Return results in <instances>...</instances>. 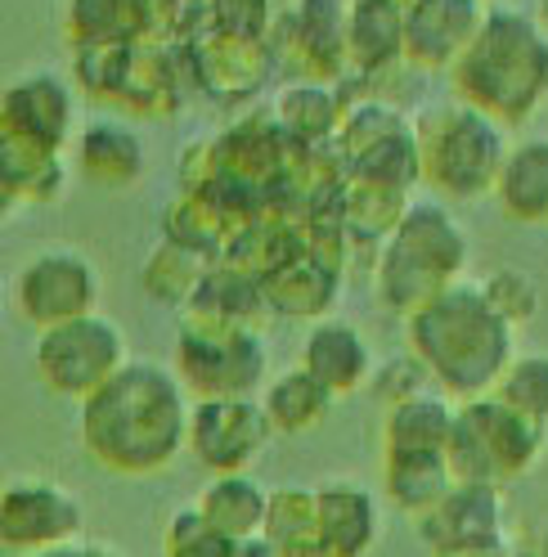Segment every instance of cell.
<instances>
[{"mask_svg":"<svg viewBox=\"0 0 548 557\" xmlns=\"http://www.w3.org/2000/svg\"><path fill=\"white\" fill-rule=\"evenodd\" d=\"M270 504H274V495L265 491V485H257L248 472H234V476H212L208 485H202V495H198L194 508L208 517L221 535L248 544V540L265 535Z\"/></svg>","mask_w":548,"mask_h":557,"instance_id":"24","label":"cell"},{"mask_svg":"<svg viewBox=\"0 0 548 557\" xmlns=\"http://www.w3.org/2000/svg\"><path fill=\"white\" fill-rule=\"evenodd\" d=\"M454 418H459V405H454L450 392H440V387H427L419 396L391 405L387 423H383L387 459H396V455H445L450 432H454Z\"/></svg>","mask_w":548,"mask_h":557,"instance_id":"18","label":"cell"},{"mask_svg":"<svg viewBox=\"0 0 548 557\" xmlns=\"http://www.w3.org/2000/svg\"><path fill=\"white\" fill-rule=\"evenodd\" d=\"M512 333L518 329L490 306L486 288L459 278L419 315H409V351L427 364L440 392H450L454 400H476L490 396L512 364Z\"/></svg>","mask_w":548,"mask_h":557,"instance_id":"2","label":"cell"},{"mask_svg":"<svg viewBox=\"0 0 548 557\" xmlns=\"http://www.w3.org/2000/svg\"><path fill=\"white\" fill-rule=\"evenodd\" d=\"M423 181L445 198H482L495 194L499 171L508 162L503 126L472 109V103H445L419 122Z\"/></svg>","mask_w":548,"mask_h":557,"instance_id":"5","label":"cell"},{"mask_svg":"<svg viewBox=\"0 0 548 557\" xmlns=\"http://www.w3.org/2000/svg\"><path fill=\"white\" fill-rule=\"evenodd\" d=\"M274 122L284 126V135L292 139V145L315 149V145H324V139H337L347 113H341V99L328 82H292V86L279 90Z\"/></svg>","mask_w":548,"mask_h":557,"instance_id":"28","label":"cell"},{"mask_svg":"<svg viewBox=\"0 0 548 557\" xmlns=\"http://www.w3.org/2000/svg\"><path fill=\"white\" fill-rule=\"evenodd\" d=\"M383 485H387V499L400 512L427 517L459 481H454L450 459H445V455H396V459H387Z\"/></svg>","mask_w":548,"mask_h":557,"instance_id":"30","label":"cell"},{"mask_svg":"<svg viewBox=\"0 0 548 557\" xmlns=\"http://www.w3.org/2000/svg\"><path fill=\"white\" fill-rule=\"evenodd\" d=\"M284 32L297 46V59L306 73L333 77L347 54V0H292L284 14Z\"/></svg>","mask_w":548,"mask_h":557,"instance_id":"17","label":"cell"},{"mask_svg":"<svg viewBox=\"0 0 548 557\" xmlns=\"http://www.w3.org/2000/svg\"><path fill=\"white\" fill-rule=\"evenodd\" d=\"M86 531V508L59 481H10L0 491V544L14 553H50L77 544Z\"/></svg>","mask_w":548,"mask_h":557,"instance_id":"12","label":"cell"},{"mask_svg":"<svg viewBox=\"0 0 548 557\" xmlns=\"http://www.w3.org/2000/svg\"><path fill=\"white\" fill-rule=\"evenodd\" d=\"M450 73L463 103L490 113L499 126H518L548 99V27L539 14L490 5L482 37Z\"/></svg>","mask_w":548,"mask_h":557,"instance_id":"3","label":"cell"},{"mask_svg":"<svg viewBox=\"0 0 548 557\" xmlns=\"http://www.w3.org/2000/svg\"><path fill=\"white\" fill-rule=\"evenodd\" d=\"M265 337L257 329H229L212 320L185 315L176 337V373L194 392V400L208 396H257L265 382Z\"/></svg>","mask_w":548,"mask_h":557,"instance_id":"8","label":"cell"},{"mask_svg":"<svg viewBox=\"0 0 548 557\" xmlns=\"http://www.w3.org/2000/svg\"><path fill=\"white\" fill-rule=\"evenodd\" d=\"M208 27V0H145V32L153 46H194Z\"/></svg>","mask_w":548,"mask_h":557,"instance_id":"33","label":"cell"},{"mask_svg":"<svg viewBox=\"0 0 548 557\" xmlns=\"http://www.w3.org/2000/svg\"><path fill=\"white\" fill-rule=\"evenodd\" d=\"M490 18V0H409L404 59L419 67H454Z\"/></svg>","mask_w":548,"mask_h":557,"instance_id":"15","label":"cell"},{"mask_svg":"<svg viewBox=\"0 0 548 557\" xmlns=\"http://www.w3.org/2000/svg\"><path fill=\"white\" fill-rule=\"evenodd\" d=\"M212 32L234 41H265L274 23V0H208Z\"/></svg>","mask_w":548,"mask_h":557,"instance_id":"36","label":"cell"},{"mask_svg":"<svg viewBox=\"0 0 548 557\" xmlns=\"http://www.w3.org/2000/svg\"><path fill=\"white\" fill-rule=\"evenodd\" d=\"M166 557H244V544L221 535L198 508H180L166 521Z\"/></svg>","mask_w":548,"mask_h":557,"instance_id":"34","label":"cell"},{"mask_svg":"<svg viewBox=\"0 0 548 557\" xmlns=\"http://www.w3.org/2000/svg\"><path fill=\"white\" fill-rule=\"evenodd\" d=\"M315 512L324 557H364L378 540V504L360 485H324L315 491Z\"/></svg>","mask_w":548,"mask_h":557,"instance_id":"19","label":"cell"},{"mask_svg":"<svg viewBox=\"0 0 548 557\" xmlns=\"http://www.w3.org/2000/svg\"><path fill=\"white\" fill-rule=\"evenodd\" d=\"M341 158H347L351 176L387 189H409L423 181V153H419V126L404 122L391 103L364 99L347 113L337 131Z\"/></svg>","mask_w":548,"mask_h":557,"instance_id":"9","label":"cell"},{"mask_svg":"<svg viewBox=\"0 0 548 557\" xmlns=\"http://www.w3.org/2000/svg\"><path fill=\"white\" fill-rule=\"evenodd\" d=\"M0 176H5V202H59L67 194V162L54 149L23 145L0 135Z\"/></svg>","mask_w":548,"mask_h":557,"instance_id":"27","label":"cell"},{"mask_svg":"<svg viewBox=\"0 0 548 557\" xmlns=\"http://www.w3.org/2000/svg\"><path fill=\"white\" fill-rule=\"evenodd\" d=\"M130 364L126 333L109 315H82L59 329H46L32 346V369L54 396L90 400L104 382H113Z\"/></svg>","mask_w":548,"mask_h":557,"instance_id":"7","label":"cell"},{"mask_svg":"<svg viewBox=\"0 0 548 557\" xmlns=\"http://www.w3.org/2000/svg\"><path fill=\"white\" fill-rule=\"evenodd\" d=\"M539 23L548 27V0H539Z\"/></svg>","mask_w":548,"mask_h":557,"instance_id":"39","label":"cell"},{"mask_svg":"<svg viewBox=\"0 0 548 557\" xmlns=\"http://www.w3.org/2000/svg\"><path fill=\"white\" fill-rule=\"evenodd\" d=\"M463 265L468 238L450 216V207H440L436 198H419L409 202L400 225L383 238L378 265H373V288L396 315H419L432 297L459 284Z\"/></svg>","mask_w":548,"mask_h":557,"instance_id":"4","label":"cell"},{"mask_svg":"<svg viewBox=\"0 0 548 557\" xmlns=\"http://www.w3.org/2000/svg\"><path fill=\"white\" fill-rule=\"evenodd\" d=\"M544 553H548V535H544Z\"/></svg>","mask_w":548,"mask_h":557,"instance_id":"41","label":"cell"},{"mask_svg":"<svg viewBox=\"0 0 548 557\" xmlns=\"http://www.w3.org/2000/svg\"><path fill=\"white\" fill-rule=\"evenodd\" d=\"M409 0H347V54L360 73H383L404 54Z\"/></svg>","mask_w":548,"mask_h":557,"instance_id":"23","label":"cell"},{"mask_svg":"<svg viewBox=\"0 0 548 557\" xmlns=\"http://www.w3.org/2000/svg\"><path fill=\"white\" fill-rule=\"evenodd\" d=\"M77 166L104 189H130L145 176V145L126 122H86L77 135Z\"/></svg>","mask_w":548,"mask_h":557,"instance_id":"22","label":"cell"},{"mask_svg":"<svg viewBox=\"0 0 548 557\" xmlns=\"http://www.w3.org/2000/svg\"><path fill=\"white\" fill-rule=\"evenodd\" d=\"M544 441H548L544 423L508 409L490 392L459 405L445 459H450L454 481L463 485H503L535 468V459L544 455Z\"/></svg>","mask_w":548,"mask_h":557,"instance_id":"6","label":"cell"},{"mask_svg":"<svg viewBox=\"0 0 548 557\" xmlns=\"http://www.w3.org/2000/svg\"><path fill=\"white\" fill-rule=\"evenodd\" d=\"M419 535L432 557H495L508 544L503 527V485H454L427 517Z\"/></svg>","mask_w":548,"mask_h":557,"instance_id":"14","label":"cell"},{"mask_svg":"<svg viewBox=\"0 0 548 557\" xmlns=\"http://www.w3.org/2000/svg\"><path fill=\"white\" fill-rule=\"evenodd\" d=\"M37 557H122L113 544H95V540H77V544H63V548H50V553H37Z\"/></svg>","mask_w":548,"mask_h":557,"instance_id":"37","label":"cell"},{"mask_svg":"<svg viewBox=\"0 0 548 557\" xmlns=\"http://www.w3.org/2000/svg\"><path fill=\"white\" fill-rule=\"evenodd\" d=\"M333 392L311 373V369H284L279 377L265 382L261 405L270 413V428L284 432V436H301V432H315L324 418L333 413Z\"/></svg>","mask_w":548,"mask_h":557,"instance_id":"26","label":"cell"},{"mask_svg":"<svg viewBox=\"0 0 548 557\" xmlns=\"http://www.w3.org/2000/svg\"><path fill=\"white\" fill-rule=\"evenodd\" d=\"M0 135L23 139V145L63 153L77 135V95L73 82L54 67H27L10 77L0 90Z\"/></svg>","mask_w":548,"mask_h":557,"instance_id":"13","label":"cell"},{"mask_svg":"<svg viewBox=\"0 0 548 557\" xmlns=\"http://www.w3.org/2000/svg\"><path fill=\"white\" fill-rule=\"evenodd\" d=\"M14 306L32 329H59L99 310V274L77 248H41L14 274Z\"/></svg>","mask_w":548,"mask_h":557,"instance_id":"10","label":"cell"},{"mask_svg":"<svg viewBox=\"0 0 548 557\" xmlns=\"http://www.w3.org/2000/svg\"><path fill=\"white\" fill-rule=\"evenodd\" d=\"M265 540L279 557H324L320 553V512L315 491H274Z\"/></svg>","mask_w":548,"mask_h":557,"instance_id":"31","label":"cell"},{"mask_svg":"<svg viewBox=\"0 0 548 557\" xmlns=\"http://www.w3.org/2000/svg\"><path fill=\"white\" fill-rule=\"evenodd\" d=\"M482 288H486L490 306L499 310V315H503L512 329H522V324H531V320L539 315V284H535L526 270H518V265L486 274Z\"/></svg>","mask_w":548,"mask_h":557,"instance_id":"35","label":"cell"},{"mask_svg":"<svg viewBox=\"0 0 548 557\" xmlns=\"http://www.w3.org/2000/svg\"><path fill=\"white\" fill-rule=\"evenodd\" d=\"M265 310H270L265 284L257 274L229 265V261L208 265V274L198 278V288L189 297L194 320H212V324H229V329H257V320L265 315Z\"/></svg>","mask_w":548,"mask_h":557,"instance_id":"21","label":"cell"},{"mask_svg":"<svg viewBox=\"0 0 548 557\" xmlns=\"http://www.w3.org/2000/svg\"><path fill=\"white\" fill-rule=\"evenodd\" d=\"M265 301L279 315H301V320H328V306L337 297V261H324L320 252H301L284 261L279 270H270L265 278Z\"/></svg>","mask_w":548,"mask_h":557,"instance_id":"20","label":"cell"},{"mask_svg":"<svg viewBox=\"0 0 548 557\" xmlns=\"http://www.w3.org/2000/svg\"><path fill=\"white\" fill-rule=\"evenodd\" d=\"M274 428L257 396H208L194 400L189 418V455L212 476L248 472L270 445Z\"/></svg>","mask_w":548,"mask_h":557,"instance_id":"11","label":"cell"},{"mask_svg":"<svg viewBox=\"0 0 548 557\" xmlns=\"http://www.w3.org/2000/svg\"><path fill=\"white\" fill-rule=\"evenodd\" d=\"M194 400L176 369L130 360L113 382L82 400V441L99 468L117 476L162 472L189 449Z\"/></svg>","mask_w":548,"mask_h":557,"instance_id":"1","label":"cell"},{"mask_svg":"<svg viewBox=\"0 0 548 557\" xmlns=\"http://www.w3.org/2000/svg\"><path fill=\"white\" fill-rule=\"evenodd\" d=\"M495 396L518 409L535 423L548 428V356L544 351H531V356H512V364L503 369Z\"/></svg>","mask_w":548,"mask_h":557,"instance_id":"32","label":"cell"},{"mask_svg":"<svg viewBox=\"0 0 548 557\" xmlns=\"http://www.w3.org/2000/svg\"><path fill=\"white\" fill-rule=\"evenodd\" d=\"M67 37L73 50L145 41V0H67Z\"/></svg>","mask_w":548,"mask_h":557,"instance_id":"29","label":"cell"},{"mask_svg":"<svg viewBox=\"0 0 548 557\" xmlns=\"http://www.w3.org/2000/svg\"><path fill=\"white\" fill-rule=\"evenodd\" d=\"M301 369H311L333 396H351L373 382V346L351 320H320L301 342Z\"/></svg>","mask_w":548,"mask_h":557,"instance_id":"16","label":"cell"},{"mask_svg":"<svg viewBox=\"0 0 548 557\" xmlns=\"http://www.w3.org/2000/svg\"><path fill=\"white\" fill-rule=\"evenodd\" d=\"M244 557H279V553H274V544L261 535V540H248L244 544Z\"/></svg>","mask_w":548,"mask_h":557,"instance_id":"38","label":"cell"},{"mask_svg":"<svg viewBox=\"0 0 548 557\" xmlns=\"http://www.w3.org/2000/svg\"><path fill=\"white\" fill-rule=\"evenodd\" d=\"M495 198L503 207V216L522 221V225L548 221V135H531L508 149Z\"/></svg>","mask_w":548,"mask_h":557,"instance_id":"25","label":"cell"},{"mask_svg":"<svg viewBox=\"0 0 548 557\" xmlns=\"http://www.w3.org/2000/svg\"><path fill=\"white\" fill-rule=\"evenodd\" d=\"M518 557H548V553H544V548H539V553H518Z\"/></svg>","mask_w":548,"mask_h":557,"instance_id":"40","label":"cell"}]
</instances>
